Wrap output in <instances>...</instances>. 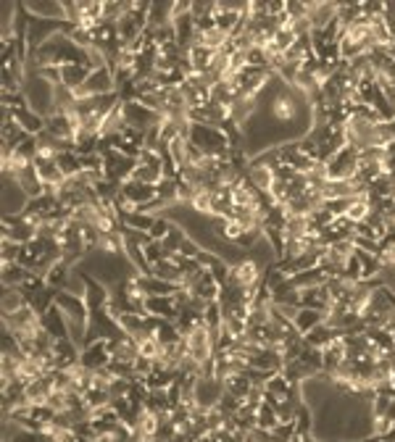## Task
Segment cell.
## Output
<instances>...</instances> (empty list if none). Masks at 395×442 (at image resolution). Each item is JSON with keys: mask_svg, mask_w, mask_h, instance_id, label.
<instances>
[{"mask_svg": "<svg viewBox=\"0 0 395 442\" xmlns=\"http://www.w3.org/2000/svg\"><path fill=\"white\" fill-rule=\"evenodd\" d=\"M111 363V353H108V340H95L87 342L79 353V366H84L87 371H103Z\"/></svg>", "mask_w": 395, "mask_h": 442, "instance_id": "cell-8", "label": "cell"}, {"mask_svg": "<svg viewBox=\"0 0 395 442\" xmlns=\"http://www.w3.org/2000/svg\"><path fill=\"white\" fill-rule=\"evenodd\" d=\"M16 182L21 185V189L27 192V198L30 200L45 195V185H42V179H40V174H37L34 163H30L27 168H21L19 174H16Z\"/></svg>", "mask_w": 395, "mask_h": 442, "instance_id": "cell-14", "label": "cell"}, {"mask_svg": "<svg viewBox=\"0 0 395 442\" xmlns=\"http://www.w3.org/2000/svg\"><path fill=\"white\" fill-rule=\"evenodd\" d=\"M21 93L27 98V105L32 111H37L42 119L56 114V84L45 82L34 69H27V79H24Z\"/></svg>", "mask_w": 395, "mask_h": 442, "instance_id": "cell-1", "label": "cell"}, {"mask_svg": "<svg viewBox=\"0 0 395 442\" xmlns=\"http://www.w3.org/2000/svg\"><path fill=\"white\" fill-rule=\"evenodd\" d=\"M145 314L161 321H177L179 308L174 303V295H148L145 297Z\"/></svg>", "mask_w": 395, "mask_h": 442, "instance_id": "cell-9", "label": "cell"}, {"mask_svg": "<svg viewBox=\"0 0 395 442\" xmlns=\"http://www.w3.org/2000/svg\"><path fill=\"white\" fill-rule=\"evenodd\" d=\"M190 208L200 213V216H214V192L211 189H200L195 198L190 200Z\"/></svg>", "mask_w": 395, "mask_h": 442, "instance_id": "cell-25", "label": "cell"}, {"mask_svg": "<svg viewBox=\"0 0 395 442\" xmlns=\"http://www.w3.org/2000/svg\"><path fill=\"white\" fill-rule=\"evenodd\" d=\"M72 272H74V266H69V263L63 261H56L48 269V274H45V282H48V287H53V290H61L63 284H66V279L72 276Z\"/></svg>", "mask_w": 395, "mask_h": 442, "instance_id": "cell-21", "label": "cell"}, {"mask_svg": "<svg viewBox=\"0 0 395 442\" xmlns=\"http://www.w3.org/2000/svg\"><path fill=\"white\" fill-rule=\"evenodd\" d=\"M277 427H280V416H277L274 406H269V403H261L259 416H256V429L274 431Z\"/></svg>", "mask_w": 395, "mask_h": 442, "instance_id": "cell-23", "label": "cell"}, {"mask_svg": "<svg viewBox=\"0 0 395 442\" xmlns=\"http://www.w3.org/2000/svg\"><path fill=\"white\" fill-rule=\"evenodd\" d=\"M177 284L164 282L158 276H148V295H177Z\"/></svg>", "mask_w": 395, "mask_h": 442, "instance_id": "cell-28", "label": "cell"}, {"mask_svg": "<svg viewBox=\"0 0 395 442\" xmlns=\"http://www.w3.org/2000/svg\"><path fill=\"white\" fill-rule=\"evenodd\" d=\"M111 93H116V79H114V72H111L108 66L90 72L87 82H84L79 90H74L77 100H79V98H98V95H111Z\"/></svg>", "mask_w": 395, "mask_h": 442, "instance_id": "cell-5", "label": "cell"}, {"mask_svg": "<svg viewBox=\"0 0 395 442\" xmlns=\"http://www.w3.org/2000/svg\"><path fill=\"white\" fill-rule=\"evenodd\" d=\"M319 324H324V314L322 311H316V308H298V314L292 319V326H295V332L301 337H306L311 329H316Z\"/></svg>", "mask_w": 395, "mask_h": 442, "instance_id": "cell-16", "label": "cell"}, {"mask_svg": "<svg viewBox=\"0 0 395 442\" xmlns=\"http://www.w3.org/2000/svg\"><path fill=\"white\" fill-rule=\"evenodd\" d=\"M122 195H124L127 200H132L137 208H143V206H148V203H153V200L158 198L153 185L137 182V179H127L124 185H122Z\"/></svg>", "mask_w": 395, "mask_h": 442, "instance_id": "cell-11", "label": "cell"}, {"mask_svg": "<svg viewBox=\"0 0 395 442\" xmlns=\"http://www.w3.org/2000/svg\"><path fill=\"white\" fill-rule=\"evenodd\" d=\"M21 253H24V245H16V242H0V263H19Z\"/></svg>", "mask_w": 395, "mask_h": 442, "instance_id": "cell-27", "label": "cell"}, {"mask_svg": "<svg viewBox=\"0 0 395 442\" xmlns=\"http://www.w3.org/2000/svg\"><path fill=\"white\" fill-rule=\"evenodd\" d=\"M153 221H156L153 213L135 210V213H127V216H122V229H135V232H145V234H150V229H153Z\"/></svg>", "mask_w": 395, "mask_h": 442, "instance_id": "cell-20", "label": "cell"}, {"mask_svg": "<svg viewBox=\"0 0 395 442\" xmlns=\"http://www.w3.org/2000/svg\"><path fill=\"white\" fill-rule=\"evenodd\" d=\"M132 179L158 187L164 182V156L150 150V147H143L140 156H137V168L132 171Z\"/></svg>", "mask_w": 395, "mask_h": 442, "instance_id": "cell-2", "label": "cell"}, {"mask_svg": "<svg viewBox=\"0 0 395 442\" xmlns=\"http://www.w3.org/2000/svg\"><path fill=\"white\" fill-rule=\"evenodd\" d=\"M124 105V116H127V126L129 129H137V132H148L153 124H158L164 116H158L156 111H150L148 105H143L140 100H122Z\"/></svg>", "mask_w": 395, "mask_h": 442, "instance_id": "cell-6", "label": "cell"}, {"mask_svg": "<svg viewBox=\"0 0 395 442\" xmlns=\"http://www.w3.org/2000/svg\"><path fill=\"white\" fill-rule=\"evenodd\" d=\"M327 171L330 179L335 182H351L358 177V153L351 147H340L330 161H327Z\"/></svg>", "mask_w": 395, "mask_h": 442, "instance_id": "cell-3", "label": "cell"}, {"mask_svg": "<svg viewBox=\"0 0 395 442\" xmlns=\"http://www.w3.org/2000/svg\"><path fill=\"white\" fill-rule=\"evenodd\" d=\"M3 240L16 242V245H30L32 240H37V227L24 213L3 216Z\"/></svg>", "mask_w": 395, "mask_h": 442, "instance_id": "cell-4", "label": "cell"}, {"mask_svg": "<svg viewBox=\"0 0 395 442\" xmlns=\"http://www.w3.org/2000/svg\"><path fill=\"white\" fill-rule=\"evenodd\" d=\"M90 76V69L84 63H66L61 66V84H66L69 90H79Z\"/></svg>", "mask_w": 395, "mask_h": 442, "instance_id": "cell-17", "label": "cell"}, {"mask_svg": "<svg viewBox=\"0 0 395 442\" xmlns=\"http://www.w3.org/2000/svg\"><path fill=\"white\" fill-rule=\"evenodd\" d=\"M30 305V297L21 287H3V314H16Z\"/></svg>", "mask_w": 395, "mask_h": 442, "instance_id": "cell-19", "label": "cell"}, {"mask_svg": "<svg viewBox=\"0 0 395 442\" xmlns=\"http://www.w3.org/2000/svg\"><path fill=\"white\" fill-rule=\"evenodd\" d=\"M42 329L53 337V340H66L69 337V324H66V316L61 314V308L53 303L45 314H42Z\"/></svg>", "mask_w": 395, "mask_h": 442, "instance_id": "cell-12", "label": "cell"}, {"mask_svg": "<svg viewBox=\"0 0 395 442\" xmlns=\"http://www.w3.org/2000/svg\"><path fill=\"white\" fill-rule=\"evenodd\" d=\"M58 166H61L63 177H77V174H82V158L77 156V150H69L58 156Z\"/></svg>", "mask_w": 395, "mask_h": 442, "instance_id": "cell-24", "label": "cell"}, {"mask_svg": "<svg viewBox=\"0 0 395 442\" xmlns=\"http://www.w3.org/2000/svg\"><path fill=\"white\" fill-rule=\"evenodd\" d=\"M27 203H30V198H27V192L16 182V177H3V216L24 213Z\"/></svg>", "mask_w": 395, "mask_h": 442, "instance_id": "cell-7", "label": "cell"}, {"mask_svg": "<svg viewBox=\"0 0 395 442\" xmlns=\"http://www.w3.org/2000/svg\"><path fill=\"white\" fill-rule=\"evenodd\" d=\"M13 116H16V121L19 126L27 132V135H42L45 132V119H42L37 111H32L30 105H21V108H13Z\"/></svg>", "mask_w": 395, "mask_h": 442, "instance_id": "cell-15", "label": "cell"}, {"mask_svg": "<svg viewBox=\"0 0 395 442\" xmlns=\"http://www.w3.org/2000/svg\"><path fill=\"white\" fill-rule=\"evenodd\" d=\"M169 229H171V219H169L167 213H161V216H156V221H153V229H150V240H164L169 234Z\"/></svg>", "mask_w": 395, "mask_h": 442, "instance_id": "cell-29", "label": "cell"}, {"mask_svg": "<svg viewBox=\"0 0 395 442\" xmlns=\"http://www.w3.org/2000/svg\"><path fill=\"white\" fill-rule=\"evenodd\" d=\"M143 255H145L148 266H150V272H153V266L167 258V250H164V245L158 240H150L148 245H143Z\"/></svg>", "mask_w": 395, "mask_h": 442, "instance_id": "cell-26", "label": "cell"}, {"mask_svg": "<svg viewBox=\"0 0 395 442\" xmlns=\"http://www.w3.org/2000/svg\"><path fill=\"white\" fill-rule=\"evenodd\" d=\"M335 335H340V332H335L332 326H327V321H324V324H319L316 329H311V332L303 337V340H306V345H311V347H316V350H322V347H327L330 342H332Z\"/></svg>", "mask_w": 395, "mask_h": 442, "instance_id": "cell-22", "label": "cell"}, {"mask_svg": "<svg viewBox=\"0 0 395 442\" xmlns=\"http://www.w3.org/2000/svg\"><path fill=\"white\" fill-rule=\"evenodd\" d=\"M3 272V287H24V282L32 276V272L21 263H0Z\"/></svg>", "mask_w": 395, "mask_h": 442, "instance_id": "cell-18", "label": "cell"}, {"mask_svg": "<svg viewBox=\"0 0 395 442\" xmlns=\"http://www.w3.org/2000/svg\"><path fill=\"white\" fill-rule=\"evenodd\" d=\"M24 11L34 16V19H48V21H66L61 0H24L21 3Z\"/></svg>", "mask_w": 395, "mask_h": 442, "instance_id": "cell-10", "label": "cell"}, {"mask_svg": "<svg viewBox=\"0 0 395 442\" xmlns=\"http://www.w3.org/2000/svg\"><path fill=\"white\" fill-rule=\"evenodd\" d=\"M292 287L303 293V290H313V287H324V284L330 282V274L322 272L319 266H313V269H306V272H298L290 276Z\"/></svg>", "mask_w": 395, "mask_h": 442, "instance_id": "cell-13", "label": "cell"}]
</instances>
